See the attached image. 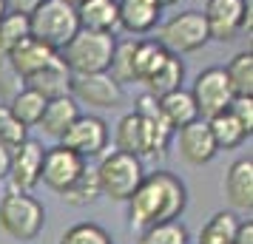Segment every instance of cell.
<instances>
[{"instance_id":"1","label":"cell","mask_w":253,"mask_h":244,"mask_svg":"<svg viewBox=\"0 0 253 244\" xmlns=\"http://www.w3.org/2000/svg\"><path fill=\"white\" fill-rule=\"evenodd\" d=\"M188 208V187L171 171L145 174L134 196L128 199V221L134 230H145L162 221L179 219Z\"/></svg>"},{"instance_id":"2","label":"cell","mask_w":253,"mask_h":244,"mask_svg":"<svg viewBox=\"0 0 253 244\" xmlns=\"http://www.w3.org/2000/svg\"><path fill=\"white\" fill-rule=\"evenodd\" d=\"M97 159L100 162L94 168V176H97L100 196L111 199V202H128L134 196V190L139 187L142 176H145L142 159H137L126 151H117V148L100 153Z\"/></svg>"},{"instance_id":"3","label":"cell","mask_w":253,"mask_h":244,"mask_svg":"<svg viewBox=\"0 0 253 244\" xmlns=\"http://www.w3.org/2000/svg\"><path fill=\"white\" fill-rule=\"evenodd\" d=\"M114 46H117L114 35L80 29L57 54L71 74H97V71H108L111 57H114Z\"/></svg>"},{"instance_id":"4","label":"cell","mask_w":253,"mask_h":244,"mask_svg":"<svg viewBox=\"0 0 253 244\" xmlns=\"http://www.w3.org/2000/svg\"><path fill=\"white\" fill-rule=\"evenodd\" d=\"M46 208L43 202L23 190H9L0 199V230L14 242H32L43 233Z\"/></svg>"},{"instance_id":"5","label":"cell","mask_w":253,"mask_h":244,"mask_svg":"<svg viewBox=\"0 0 253 244\" xmlns=\"http://www.w3.org/2000/svg\"><path fill=\"white\" fill-rule=\"evenodd\" d=\"M77 32H80L77 9L66 0H43L29 14V35L51 46L54 51H60Z\"/></svg>"},{"instance_id":"6","label":"cell","mask_w":253,"mask_h":244,"mask_svg":"<svg viewBox=\"0 0 253 244\" xmlns=\"http://www.w3.org/2000/svg\"><path fill=\"white\" fill-rule=\"evenodd\" d=\"M157 40H160L171 54H194V51H199V48H205L208 40H211L205 14L196 12V9L173 14L171 20L162 23Z\"/></svg>"},{"instance_id":"7","label":"cell","mask_w":253,"mask_h":244,"mask_svg":"<svg viewBox=\"0 0 253 244\" xmlns=\"http://www.w3.org/2000/svg\"><path fill=\"white\" fill-rule=\"evenodd\" d=\"M251 0H208L202 14H205L211 40L230 43L242 32H251Z\"/></svg>"},{"instance_id":"8","label":"cell","mask_w":253,"mask_h":244,"mask_svg":"<svg viewBox=\"0 0 253 244\" xmlns=\"http://www.w3.org/2000/svg\"><path fill=\"white\" fill-rule=\"evenodd\" d=\"M69 94L77 100V105H91V108H103V111H114L126 100L123 82H117L108 71L71 74Z\"/></svg>"},{"instance_id":"9","label":"cell","mask_w":253,"mask_h":244,"mask_svg":"<svg viewBox=\"0 0 253 244\" xmlns=\"http://www.w3.org/2000/svg\"><path fill=\"white\" fill-rule=\"evenodd\" d=\"M108 139H111V134H108V122L103 116L80 114L69 125V131L60 137V145H66L69 151H74L88 162V159H97L100 153L108 151Z\"/></svg>"},{"instance_id":"10","label":"cell","mask_w":253,"mask_h":244,"mask_svg":"<svg viewBox=\"0 0 253 244\" xmlns=\"http://www.w3.org/2000/svg\"><path fill=\"white\" fill-rule=\"evenodd\" d=\"M191 97H194L196 111H199L202 119H211L213 114L225 111L230 105V100H233V91H230V85H228L225 69L211 66V69L199 71L194 85H191Z\"/></svg>"},{"instance_id":"11","label":"cell","mask_w":253,"mask_h":244,"mask_svg":"<svg viewBox=\"0 0 253 244\" xmlns=\"http://www.w3.org/2000/svg\"><path fill=\"white\" fill-rule=\"evenodd\" d=\"M85 165L88 162H85L83 156H77L74 151H69L66 145L46 148V153H43V168H40V182L60 196V193L85 171Z\"/></svg>"},{"instance_id":"12","label":"cell","mask_w":253,"mask_h":244,"mask_svg":"<svg viewBox=\"0 0 253 244\" xmlns=\"http://www.w3.org/2000/svg\"><path fill=\"white\" fill-rule=\"evenodd\" d=\"M43 142L29 139L26 137L17 148H12V159H9V182H12V190H23V193H32L37 185H40V168H43Z\"/></svg>"},{"instance_id":"13","label":"cell","mask_w":253,"mask_h":244,"mask_svg":"<svg viewBox=\"0 0 253 244\" xmlns=\"http://www.w3.org/2000/svg\"><path fill=\"white\" fill-rule=\"evenodd\" d=\"M173 139H176L179 156L188 165H194V168L208 165L219 153L216 142H213V134L208 128V119H202V116L194 119V122H188V125H182V128H176Z\"/></svg>"},{"instance_id":"14","label":"cell","mask_w":253,"mask_h":244,"mask_svg":"<svg viewBox=\"0 0 253 244\" xmlns=\"http://www.w3.org/2000/svg\"><path fill=\"white\" fill-rule=\"evenodd\" d=\"M57 57V51L46 43H40L37 37L26 35L23 40H17L12 48H9V63H12V69L17 71V77L20 80H29L32 74H37L40 69H46L51 60Z\"/></svg>"},{"instance_id":"15","label":"cell","mask_w":253,"mask_h":244,"mask_svg":"<svg viewBox=\"0 0 253 244\" xmlns=\"http://www.w3.org/2000/svg\"><path fill=\"white\" fill-rule=\"evenodd\" d=\"M120 9V29L134 37L151 35L162 17V6L157 0H117Z\"/></svg>"},{"instance_id":"16","label":"cell","mask_w":253,"mask_h":244,"mask_svg":"<svg viewBox=\"0 0 253 244\" xmlns=\"http://www.w3.org/2000/svg\"><path fill=\"white\" fill-rule=\"evenodd\" d=\"M225 199L233 210L251 213L253 210V159L242 156L228 168L225 174Z\"/></svg>"},{"instance_id":"17","label":"cell","mask_w":253,"mask_h":244,"mask_svg":"<svg viewBox=\"0 0 253 244\" xmlns=\"http://www.w3.org/2000/svg\"><path fill=\"white\" fill-rule=\"evenodd\" d=\"M77 116H80V105H77V100H74L71 94H60V97H51V100L46 103L43 116H40V122H37V125L43 128L46 137L60 139Z\"/></svg>"},{"instance_id":"18","label":"cell","mask_w":253,"mask_h":244,"mask_svg":"<svg viewBox=\"0 0 253 244\" xmlns=\"http://www.w3.org/2000/svg\"><path fill=\"white\" fill-rule=\"evenodd\" d=\"M77 9V20L80 29L88 32H108L114 35L120 29V9H117V0H83Z\"/></svg>"},{"instance_id":"19","label":"cell","mask_w":253,"mask_h":244,"mask_svg":"<svg viewBox=\"0 0 253 244\" xmlns=\"http://www.w3.org/2000/svg\"><path fill=\"white\" fill-rule=\"evenodd\" d=\"M168 57V48L154 37H139L131 48V69H134V82H145L154 71Z\"/></svg>"},{"instance_id":"20","label":"cell","mask_w":253,"mask_h":244,"mask_svg":"<svg viewBox=\"0 0 253 244\" xmlns=\"http://www.w3.org/2000/svg\"><path fill=\"white\" fill-rule=\"evenodd\" d=\"M23 85L35 88V91H40L46 100H51V97H60V94H69L71 71L66 69V63H63V60H60V54H57V57L51 60L46 69H40L37 74H32Z\"/></svg>"},{"instance_id":"21","label":"cell","mask_w":253,"mask_h":244,"mask_svg":"<svg viewBox=\"0 0 253 244\" xmlns=\"http://www.w3.org/2000/svg\"><path fill=\"white\" fill-rule=\"evenodd\" d=\"M157 103H160V111H162V116L168 119V125L173 128V134H176V128H182L188 122L199 119L194 97H191V91H185V88L162 94V97H157Z\"/></svg>"},{"instance_id":"22","label":"cell","mask_w":253,"mask_h":244,"mask_svg":"<svg viewBox=\"0 0 253 244\" xmlns=\"http://www.w3.org/2000/svg\"><path fill=\"white\" fill-rule=\"evenodd\" d=\"M208 128L213 134V142H216L219 151H233V148H239L245 142L251 139V134L239 125V119L230 114L228 108L225 111H219L208 119Z\"/></svg>"},{"instance_id":"23","label":"cell","mask_w":253,"mask_h":244,"mask_svg":"<svg viewBox=\"0 0 253 244\" xmlns=\"http://www.w3.org/2000/svg\"><path fill=\"white\" fill-rule=\"evenodd\" d=\"M182 80H185L182 60H179V54H171V51H168V57L162 60V66L154 71L142 85L148 88L151 97H162V94H168V91L182 88Z\"/></svg>"},{"instance_id":"24","label":"cell","mask_w":253,"mask_h":244,"mask_svg":"<svg viewBox=\"0 0 253 244\" xmlns=\"http://www.w3.org/2000/svg\"><path fill=\"white\" fill-rule=\"evenodd\" d=\"M46 97L40 91H35V88H29V85H23L20 91L14 94L12 100H9V108H12V114L23 122L26 128H35L37 122H40V116H43V108H46Z\"/></svg>"},{"instance_id":"25","label":"cell","mask_w":253,"mask_h":244,"mask_svg":"<svg viewBox=\"0 0 253 244\" xmlns=\"http://www.w3.org/2000/svg\"><path fill=\"white\" fill-rule=\"evenodd\" d=\"M225 77L233 97H253V51H239L225 66Z\"/></svg>"},{"instance_id":"26","label":"cell","mask_w":253,"mask_h":244,"mask_svg":"<svg viewBox=\"0 0 253 244\" xmlns=\"http://www.w3.org/2000/svg\"><path fill=\"white\" fill-rule=\"evenodd\" d=\"M239 219L233 210H219L202 224L199 230V244H233Z\"/></svg>"},{"instance_id":"27","label":"cell","mask_w":253,"mask_h":244,"mask_svg":"<svg viewBox=\"0 0 253 244\" xmlns=\"http://www.w3.org/2000/svg\"><path fill=\"white\" fill-rule=\"evenodd\" d=\"M60 199H63L66 205H71V208H88V205H94V202L100 199V187H97L94 168L85 165V171L60 193Z\"/></svg>"},{"instance_id":"28","label":"cell","mask_w":253,"mask_h":244,"mask_svg":"<svg viewBox=\"0 0 253 244\" xmlns=\"http://www.w3.org/2000/svg\"><path fill=\"white\" fill-rule=\"evenodd\" d=\"M137 244H191V236L185 230V224H179L173 219V221H162V224L139 230Z\"/></svg>"},{"instance_id":"29","label":"cell","mask_w":253,"mask_h":244,"mask_svg":"<svg viewBox=\"0 0 253 244\" xmlns=\"http://www.w3.org/2000/svg\"><path fill=\"white\" fill-rule=\"evenodd\" d=\"M29 35V14L6 12L0 17V54H9V48Z\"/></svg>"},{"instance_id":"30","label":"cell","mask_w":253,"mask_h":244,"mask_svg":"<svg viewBox=\"0 0 253 244\" xmlns=\"http://www.w3.org/2000/svg\"><path fill=\"white\" fill-rule=\"evenodd\" d=\"M60 244H114L111 233L103 230L100 224L94 221H83V224H74L60 236Z\"/></svg>"},{"instance_id":"31","label":"cell","mask_w":253,"mask_h":244,"mask_svg":"<svg viewBox=\"0 0 253 244\" xmlns=\"http://www.w3.org/2000/svg\"><path fill=\"white\" fill-rule=\"evenodd\" d=\"M26 137H29V128H26L23 122L12 114L9 105L0 103V145L12 151V148H17Z\"/></svg>"},{"instance_id":"32","label":"cell","mask_w":253,"mask_h":244,"mask_svg":"<svg viewBox=\"0 0 253 244\" xmlns=\"http://www.w3.org/2000/svg\"><path fill=\"white\" fill-rule=\"evenodd\" d=\"M131 48H134V37H131V40H123V43H117V46H114V57H111L108 74H111L117 82H134V69H131Z\"/></svg>"},{"instance_id":"33","label":"cell","mask_w":253,"mask_h":244,"mask_svg":"<svg viewBox=\"0 0 253 244\" xmlns=\"http://www.w3.org/2000/svg\"><path fill=\"white\" fill-rule=\"evenodd\" d=\"M20 88H23V80H20V77H17V71L12 69L9 54H0V97L9 103Z\"/></svg>"},{"instance_id":"34","label":"cell","mask_w":253,"mask_h":244,"mask_svg":"<svg viewBox=\"0 0 253 244\" xmlns=\"http://www.w3.org/2000/svg\"><path fill=\"white\" fill-rule=\"evenodd\" d=\"M228 111L239 119V125L248 134H253V97H233L228 105Z\"/></svg>"},{"instance_id":"35","label":"cell","mask_w":253,"mask_h":244,"mask_svg":"<svg viewBox=\"0 0 253 244\" xmlns=\"http://www.w3.org/2000/svg\"><path fill=\"white\" fill-rule=\"evenodd\" d=\"M40 3L43 0H6V9L9 12H17V14H32Z\"/></svg>"},{"instance_id":"36","label":"cell","mask_w":253,"mask_h":244,"mask_svg":"<svg viewBox=\"0 0 253 244\" xmlns=\"http://www.w3.org/2000/svg\"><path fill=\"white\" fill-rule=\"evenodd\" d=\"M233 244H253V221H239L236 227V236H233Z\"/></svg>"},{"instance_id":"37","label":"cell","mask_w":253,"mask_h":244,"mask_svg":"<svg viewBox=\"0 0 253 244\" xmlns=\"http://www.w3.org/2000/svg\"><path fill=\"white\" fill-rule=\"evenodd\" d=\"M9 159H12V151L0 145V182H3L6 176H9Z\"/></svg>"},{"instance_id":"38","label":"cell","mask_w":253,"mask_h":244,"mask_svg":"<svg viewBox=\"0 0 253 244\" xmlns=\"http://www.w3.org/2000/svg\"><path fill=\"white\" fill-rule=\"evenodd\" d=\"M157 3H160L162 9H168V6H176V3H179V0H157Z\"/></svg>"},{"instance_id":"39","label":"cell","mask_w":253,"mask_h":244,"mask_svg":"<svg viewBox=\"0 0 253 244\" xmlns=\"http://www.w3.org/2000/svg\"><path fill=\"white\" fill-rule=\"evenodd\" d=\"M6 12H9V9H6V0H0V17H3Z\"/></svg>"},{"instance_id":"40","label":"cell","mask_w":253,"mask_h":244,"mask_svg":"<svg viewBox=\"0 0 253 244\" xmlns=\"http://www.w3.org/2000/svg\"><path fill=\"white\" fill-rule=\"evenodd\" d=\"M66 3H71V6H80L83 0H66Z\"/></svg>"}]
</instances>
